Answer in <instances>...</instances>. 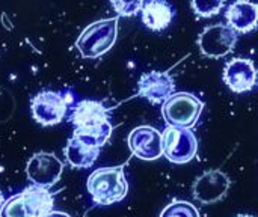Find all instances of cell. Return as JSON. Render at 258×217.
<instances>
[{
    "label": "cell",
    "mask_w": 258,
    "mask_h": 217,
    "mask_svg": "<svg viewBox=\"0 0 258 217\" xmlns=\"http://www.w3.org/2000/svg\"><path fill=\"white\" fill-rule=\"evenodd\" d=\"M175 92V80L169 71H150L138 80V95L151 104H163Z\"/></svg>",
    "instance_id": "13"
},
{
    "label": "cell",
    "mask_w": 258,
    "mask_h": 217,
    "mask_svg": "<svg viewBox=\"0 0 258 217\" xmlns=\"http://www.w3.org/2000/svg\"><path fill=\"white\" fill-rule=\"evenodd\" d=\"M159 217H201L198 208L187 201H174L168 204Z\"/></svg>",
    "instance_id": "18"
},
{
    "label": "cell",
    "mask_w": 258,
    "mask_h": 217,
    "mask_svg": "<svg viewBox=\"0 0 258 217\" xmlns=\"http://www.w3.org/2000/svg\"><path fill=\"white\" fill-rule=\"evenodd\" d=\"M100 150L101 148L94 147V145L73 136L68 139L63 153H65V159H67L68 165H71L76 169H88L97 162V159L100 156Z\"/></svg>",
    "instance_id": "16"
},
{
    "label": "cell",
    "mask_w": 258,
    "mask_h": 217,
    "mask_svg": "<svg viewBox=\"0 0 258 217\" xmlns=\"http://www.w3.org/2000/svg\"><path fill=\"white\" fill-rule=\"evenodd\" d=\"M70 98L60 92L41 91L30 100V112L33 119L44 127H51L62 122L68 113Z\"/></svg>",
    "instance_id": "7"
},
{
    "label": "cell",
    "mask_w": 258,
    "mask_h": 217,
    "mask_svg": "<svg viewBox=\"0 0 258 217\" xmlns=\"http://www.w3.org/2000/svg\"><path fill=\"white\" fill-rule=\"evenodd\" d=\"M68 119L74 127L73 136L98 148L107 143L113 131L110 124V109L106 107L101 101H79L73 107Z\"/></svg>",
    "instance_id": "1"
},
{
    "label": "cell",
    "mask_w": 258,
    "mask_h": 217,
    "mask_svg": "<svg viewBox=\"0 0 258 217\" xmlns=\"http://www.w3.org/2000/svg\"><path fill=\"white\" fill-rule=\"evenodd\" d=\"M118 17L101 18L88 24L76 41V48L85 59H97L106 54L118 39Z\"/></svg>",
    "instance_id": "3"
},
{
    "label": "cell",
    "mask_w": 258,
    "mask_h": 217,
    "mask_svg": "<svg viewBox=\"0 0 258 217\" xmlns=\"http://www.w3.org/2000/svg\"><path fill=\"white\" fill-rule=\"evenodd\" d=\"M237 217H255V216H248V214H240V216Z\"/></svg>",
    "instance_id": "22"
},
{
    "label": "cell",
    "mask_w": 258,
    "mask_h": 217,
    "mask_svg": "<svg viewBox=\"0 0 258 217\" xmlns=\"http://www.w3.org/2000/svg\"><path fill=\"white\" fill-rule=\"evenodd\" d=\"M127 145L135 157L145 162H153L163 156L162 133L151 125L133 128L127 137Z\"/></svg>",
    "instance_id": "10"
},
{
    "label": "cell",
    "mask_w": 258,
    "mask_h": 217,
    "mask_svg": "<svg viewBox=\"0 0 258 217\" xmlns=\"http://www.w3.org/2000/svg\"><path fill=\"white\" fill-rule=\"evenodd\" d=\"M163 157L174 165H186L198 154V139L190 128L166 125L162 133Z\"/></svg>",
    "instance_id": "6"
},
{
    "label": "cell",
    "mask_w": 258,
    "mask_h": 217,
    "mask_svg": "<svg viewBox=\"0 0 258 217\" xmlns=\"http://www.w3.org/2000/svg\"><path fill=\"white\" fill-rule=\"evenodd\" d=\"M231 186L230 177L219 171V169H210L201 174L192 187L194 198L201 204H215L225 198Z\"/></svg>",
    "instance_id": "12"
},
{
    "label": "cell",
    "mask_w": 258,
    "mask_h": 217,
    "mask_svg": "<svg viewBox=\"0 0 258 217\" xmlns=\"http://www.w3.org/2000/svg\"><path fill=\"white\" fill-rule=\"evenodd\" d=\"M145 0H110L113 11L118 17H135L142 11Z\"/></svg>",
    "instance_id": "19"
},
{
    "label": "cell",
    "mask_w": 258,
    "mask_h": 217,
    "mask_svg": "<svg viewBox=\"0 0 258 217\" xmlns=\"http://www.w3.org/2000/svg\"><path fill=\"white\" fill-rule=\"evenodd\" d=\"M222 79L231 92L246 94L257 85V68L251 59L234 57L225 63Z\"/></svg>",
    "instance_id": "11"
},
{
    "label": "cell",
    "mask_w": 258,
    "mask_h": 217,
    "mask_svg": "<svg viewBox=\"0 0 258 217\" xmlns=\"http://www.w3.org/2000/svg\"><path fill=\"white\" fill-rule=\"evenodd\" d=\"M141 18L148 30L162 32L171 26L174 20V8L166 0H145Z\"/></svg>",
    "instance_id": "15"
},
{
    "label": "cell",
    "mask_w": 258,
    "mask_h": 217,
    "mask_svg": "<svg viewBox=\"0 0 258 217\" xmlns=\"http://www.w3.org/2000/svg\"><path fill=\"white\" fill-rule=\"evenodd\" d=\"M44 217H71L68 213H63V211H50L48 214H45Z\"/></svg>",
    "instance_id": "20"
},
{
    "label": "cell",
    "mask_w": 258,
    "mask_h": 217,
    "mask_svg": "<svg viewBox=\"0 0 258 217\" xmlns=\"http://www.w3.org/2000/svg\"><path fill=\"white\" fill-rule=\"evenodd\" d=\"M63 172V163L53 153H36L26 165V175L35 186L50 189L53 187Z\"/></svg>",
    "instance_id": "9"
},
{
    "label": "cell",
    "mask_w": 258,
    "mask_h": 217,
    "mask_svg": "<svg viewBox=\"0 0 258 217\" xmlns=\"http://www.w3.org/2000/svg\"><path fill=\"white\" fill-rule=\"evenodd\" d=\"M86 189L92 202L97 205L106 207L121 202L128 193L124 165L95 169L88 177Z\"/></svg>",
    "instance_id": "2"
},
{
    "label": "cell",
    "mask_w": 258,
    "mask_h": 217,
    "mask_svg": "<svg viewBox=\"0 0 258 217\" xmlns=\"http://www.w3.org/2000/svg\"><path fill=\"white\" fill-rule=\"evenodd\" d=\"M204 109V101L190 92H174L162 104V116L166 125L192 128L197 125Z\"/></svg>",
    "instance_id": "5"
},
{
    "label": "cell",
    "mask_w": 258,
    "mask_h": 217,
    "mask_svg": "<svg viewBox=\"0 0 258 217\" xmlns=\"http://www.w3.org/2000/svg\"><path fill=\"white\" fill-rule=\"evenodd\" d=\"M3 202H5V198H3V195H2V192H0V208H2V205H3Z\"/></svg>",
    "instance_id": "21"
},
{
    "label": "cell",
    "mask_w": 258,
    "mask_h": 217,
    "mask_svg": "<svg viewBox=\"0 0 258 217\" xmlns=\"http://www.w3.org/2000/svg\"><path fill=\"white\" fill-rule=\"evenodd\" d=\"M227 24L237 33H249L258 26V3L251 0H236L225 11Z\"/></svg>",
    "instance_id": "14"
},
{
    "label": "cell",
    "mask_w": 258,
    "mask_h": 217,
    "mask_svg": "<svg viewBox=\"0 0 258 217\" xmlns=\"http://www.w3.org/2000/svg\"><path fill=\"white\" fill-rule=\"evenodd\" d=\"M227 0H190L192 11L201 18H210L219 15L225 8Z\"/></svg>",
    "instance_id": "17"
},
{
    "label": "cell",
    "mask_w": 258,
    "mask_h": 217,
    "mask_svg": "<svg viewBox=\"0 0 258 217\" xmlns=\"http://www.w3.org/2000/svg\"><path fill=\"white\" fill-rule=\"evenodd\" d=\"M53 205L54 198L48 189L32 184L3 202L0 217H44L53 210Z\"/></svg>",
    "instance_id": "4"
},
{
    "label": "cell",
    "mask_w": 258,
    "mask_h": 217,
    "mask_svg": "<svg viewBox=\"0 0 258 217\" xmlns=\"http://www.w3.org/2000/svg\"><path fill=\"white\" fill-rule=\"evenodd\" d=\"M237 44V32L228 24H212L207 26L198 36L200 51L210 59L225 57Z\"/></svg>",
    "instance_id": "8"
}]
</instances>
